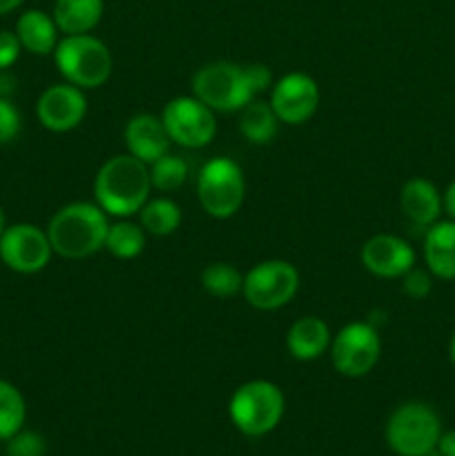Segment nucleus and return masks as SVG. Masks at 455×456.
Returning a JSON list of instances; mask_svg holds the SVG:
<instances>
[{
  "label": "nucleus",
  "mask_w": 455,
  "mask_h": 456,
  "mask_svg": "<svg viewBox=\"0 0 455 456\" xmlns=\"http://www.w3.org/2000/svg\"><path fill=\"white\" fill-rule=\"evenodd\" d=\"M150 167L132 154L107 159L94 178V199L107 216L128 218L150 199Z\"/></svg>",
  "instance_id": "1"
},
{
  "label": "nucleus",
  "mask_w": 455,
  "mask_h": 456,
  "mask_svg": "<svg viewBox=\"0 0 455 456\" xmlns=\"http://www.w3.org/2000/svg\"><path fill=\"white\" fill-rule=\"evenodd\" d=\"M107 230H110V221L98 203L76 200V203L62 205L49 218L47 236L54 254L70 261H80L105 248Z\"/></svg>",
  "instance_id": "2"
},
{
  "label": "nucleus",
  "mask_w": 455,
  "mask_h": 456,
  "mask_svg": "<svg viewBox=\"0 0 455 456\" xmlns=\"http://www.w3.org/2000/svg\"><path fill=\"white\" fill-rule=\"evenodd\" d=\"M54 61L65 83L85 89L105 85L112 76V53L101 38L92 34L65 36L54 49Z\"/></svg>",
  "instance_id": "3"
},
{
  "label": "nucleus",
  "mask_w": 455,
  "mask_h": 456,
  "mask_svg": "<svg viewBox=\"0 0 455 456\" xmlns=\"http://www.w3.org/2000/svg\"><path fill=\"white\" fill-rule=\"evenodd\" d=\"M228 412L241 435L263 436L275 430L284 419L285 396L277 383L254 379L236 387Z\"/></svg>",
  "instance_id": "4"
},
{
  "label": "nucleus",
  "mask_w": 455,
  "mask_h": 456,
  "mask_svg": "<svg viewBox=\"0 0 455 456\" xmlns=\"http://www.w3.org/2000/svg\"><path fill=\"white\" fill-rule=\"evenodd\" d=\"M440 436V417L422 401L401 403L388 417L386 444L397 456H428L437 448Z\"/></svg>",
  "instance_id": "5"
},
{
  "label": "nucleus",
  "mask_w": 455,
  "mask_h": 456,
  "mask_svg": "<svg viewBox=\"0 0 455 456\" xmlns=\"http://www.w3.org/2000/svg\"><path fill=\"white\" fill-rule=\"evenodd\" d=\"M196 196L201 208L212 218H230L245 200V176L239 163L228 156L208 160L196 178Z\"/></svg>",
  "instance_id": "6"
},
{
  "label": "nucleus",
  "mask_w": 455,
  "mask_h": 456,
  "mask_svg": "<svg viewBox=\"0 0 455 456\" xmlns=\"http://www.w3.org/2000/svg\"><path fill=\"white\" fill-rule=\"evenodd\" d=\"M192 96L212 111H241L254 94L245 78V67L230 61H214L192 76Z\"/></svg>",
  "instance_id": "7"
},
{
  "label": "nucleus",
  "mask_w": 455,
  "mask_h": 456,
  "mask_svg": "<svg viewBox=\"0 0 455 456\" xmlns=\"http://www.w3.org/2000/svg\"><path fill=\"white\" fill-rule=\"evenodd\" d=\"M299 289V272L293 263L270 258L244 276V297L254 310L272 312L288 305Z\"/></svg>",
  "instance_id": "8"
},
{
  "label": "nucleus",
  "mask_w": 455,
  "mask_h": 456,
  "mask_svg": "<svg viewBox=\"0 0 455 456\" xmlns=\"http://www.w3.org/2000/svg\"><path fill=\"white\" fill-rule=\"evenodd\" d=\"M330 361L335 370L348 379H361L377 365L382 338L375 325L355 321L339 330L330 341Z\"/></svg>",
  "instance_id": "9"
},
{
  "label": "nucleus",
  "mask_w": 455,
  "mask_h": 456,
  "mask_svg": "<svg viewBox=\"0 0 455 456\" xmlns=\"http://www.w3.org/2000/svg\"><path fill=\"white\" fill-rule=\"evenodd\" d=\"M174 145L199 150L210 145L217 134L214 111L196 96H177L163 107L161 114Z\"/></svg>",
  "instance_id": "10"
},
{
  "label": "nucleus",
  "mask_w": 455,
  "mask_h": 456,
  "mask_svg": "<svg viewBox=\"0 0 455 456\" xmlns=\"http://www.w3.org/2000/svg\"><path fill=\"white\" fill-rule=\"evenodd\" d=\"M52 254L47 230H40L34 223L7 225L0 236V261L18 274H36L45 270Z\"/></svg>",
  "instance_id": "11"
},
{
  "label": "nucleus",
  "mask_w": 455,
  "mask_h": 456,
  "mask_svg": "<svg viewBox=\"0 0 455 456\" xmlns=\"http://www.w3.org/2000/svg\"><path fill=\"white\" fill-rule=\"evenodd\" d=\"M270 107L284 125H303L319 107V85L302 71L281 76L270 87Z\"/></svg>",
  "instance_id": "12"
},
{
  "label": "nucleus",
  "mask_w": 455,
  "mask_h": 456,
  "mask_svg": "<svg viewBox=\"0 0 455 456\" xmlns=\"http://www.w3.org/2000/svg\"><path fill=\"white\" fill-rule=\"evenodd\" d=\"M87 114V98L80 87L71 83H58L45 89L36 102V116L49 132H71Z\"/></svg>",
  "instance_id": "13"
},
{
  "label": "nucleus",
  "mask_w": 455,
  "mask_h": 456,
  "mask_svg": "<svg viewBox=\"0 0 455 456\" xmlns=\"http://www.w3.org/2000/svg\"><path fill=\"white\" fill-rule=\"evenodd\" d=\"M361 265L377 279H401L415 267V249L395 234H375L361 245Z\"/></svg>",
  "instance_id": "14"
},
{
  "label": "nucleus",
  "mask_w": 455,
  "mask_h": 456,
  "mask_svg": "<svg viewBox=\"0 0 455 456\" xmlns=\"http://www.w3.org/2000/svg\"><path fill=\"white\" fill-rule=\"evenodd\" d=\"M125 145H128V154L134 159L143 160L145 165H152L165 156L172 147V138H170L168 129H165L161 116L154 114H136L128 120L125 125Z\"/></svg>",
  "instance_id": "15"
},
{
  "label": "nucleus",
  "mask_w": 455,
  "mask_h": 456,
  "mask_svg": "<svg viewBox=\"0 0 455 456\" xmlns=\"http://www.w3.org/2000/svg\"><path fill=\"white\" fill-rule=\"evenodd\" d=\"M400 209L406 221L413 223L415 227H431L433 223L440 221L444 212L442 194L428 178L415 176L404 183L400 191Z\"/></svg>",
  "instance_id": "16"
},
{
  "label": "nucleus",
  "mask_w": 455,
  "mask_h": 456,
  "mask_svg": "<svg viewBox=\"0 0 455 456\" xmlns=\"http://www.w3.org/2000/svg\"><path fill=\"white\" fill-rule=\"evenodd\" d=\"M330 334L328 323L319 316H302L290 325L285 334V347L294 361H315L330 350Z\"/></svg>",
  "instance_id": "17"
},
{
  "label": "nucleus",
  "mask_w": 455,
  "mask_h": 456,
  "mask_svg": "<svg viewBox=\"0 0 455 456\" xmlns=\"http://www.w3.org/2000/svg\"><path fill=\"white\" fill-rule=\"evenodd\" d=\"M424 263L433 279L455 281V221L433 223L424 236Z\"/></svg>",
  "instance_id": "18"
},
{
  "label": "nucleus",
  "mask_w": 455,
  "mask_h": 456,
  "mask_svg": "<svg viewBox=\"0 0 455 456\" xmlns=\"http://www.w3.org/2000/svg\"><path fill=\"white\" fill-rule=\"evenodd\" d=\"M16 36L22 49L34 56H49L58 45V27L54 16L43 9H27L16 20Z\"/></svg>",
  "instance_id": "19"
},
{
  "label": "nucleus",
  "mask_w": 455,
  "mask_h": 456,
  "mask_svg": "<svg viewBox=\"0 0 455 456\" xmlns=\"http://www.w3.org/2000/svg\"><path fill=\"white\" fill-rule=\"evenodd\" d=\"M103 13H105L103 0H56L52 16L58 31L65 36H76L96 29L98 22L103 20Z\"/></svg>",
  "instance_id": "20"
},
{
  "label": "nucleus",
  "mask_w": 455,
  "mask_h": 456,
  "mask_svg": "<svg viewBox=\"0 0 455 456\" xmlns=\"http://www.w3.org/2000/svg\"><path fill=\"white\" fill-rule=\"evenodd\" d=\"M277 129H279V118H277L270 102L254 98V101H250L241 110L239 132L252 145H268V142H272V138L277 136Z\"/></svg>",
  "instance_id": "21"
},
{
  "label": "nucleus",
  "mask_w": 455,
  "mask_h": 456,
  "mask_svg": "<svg viewBox=\"0 0 455 456\" xmlns=\"http://www.w3.org/2000/svg\"><path fill=\"white\" fill-rule=\"evenodd\" d=\"M138 218L145 234L170 236L181 227L183 214L172 199L159 196V199H147V203L138 212Z\"/></svg>",
  "instance_id": "22"
},
{
  "label": "nucleus",
  "mask_w": 455,
  "mask_h": 456,
  "mask_svg": "<svg viewBox=\"0 0 455 456\" xmlns=\"http://www.w3.org/2000/svg\"><path fill=\"white\" fill-rule=\"evenodd\" d=\"M105 249L116 258H136L145 249V230L141 223L132 221H116L110 223V230L105 236Z\"/></svg>",
  "instance_id": "23"
},
{
  "label": "nucleus",
  "mask_w": 455,
  "mask_h": 456,
  "mask_svg": "<svg viewBox=\"0 0 455 456\" xmlns=\"http://www.w3.org/2000/svg\"><path fill=\"white\" fill-rule=\"evenodd\" d=\"M27 419V403L13 383L0 379V441L12 439L22 430Z\"/></svg>",
  "instance_id": "24"
},
{
  "label": "nucleus",
  "mask_w": 455,
  "mask_h": 456,
  "mask_svg": "<svg viewBox=\"0 0 455 456\" xmlns=\"http://www.w3.org/2000/svg\"><path fill=\"white\" fill-rule=\"evenodd\" d=\"M201 285L214 298H232L244 292V274L230 263H212L201 272Z\"/></svg>",
  "instance_id": "25"
},
{
  "label": "nucleus",
  "mask_w": 455,
  "mask_h": 456,
  "mask_svg": "<svg viewBox=\"0 0 455 456\" xmlns=\"http://www.w3.org/2000/svg\"><path fill=\"white\" fill-rule=\"evenodd\" d=\"M150 167V183L154 190L159 191H174L178 187H183V183L187 181V174H190V167H187V160L181 159V156L165 154L161 156L159 160H154Z\"/></svg>",
  "instance_id": "26"
},
{
  "label": "nucleus",
  "mask_w": 455,
  "mask_h": 456,
  "mask_svg": "<svg viewBox=\"0 0 455 456\" xmlns=\"http://www.w3.org/2000/svg\"><path fill=\"white\" fill-rule=\"evenodd\" d=\"M45 439L34 430H21L7 439V456H45Z\"/></svg>",
  "instance_id": "27"
},
{
  "label": "nucleus",
  "mask_w": 455,
  "mask_h": 456,
  "mask_svg": "<svg viewBox=\"0 0 455 456\" xmlns=\"http://www.w3.org/2000/svg\"><path fill=\"white\" fill-rule=\"evenodd\" d=\"M401 289L406 297L422 301L431 294L433 289V274L428 270H419V267H410L404 276H401Z\"/></svg>",
  "instance_id": "28"
},
{
  "label": "nucleus",
  "mask_w": 455,
  "mask_h": 456,
  "mask_svg": "<svg viewBox=\"0 0 455 456\" xmlns=\"http://www.w3.org/2000/svg\"><path fill=\"white\" fill-rule=\"evenodd\" d=\"M22 127V118H21V111L16 110L9 98L0 96V145L4 142H12L13 138L21 134Z\"/></svg>",
  "instance_id": "29"
},
{
  "label": "nucleus",
  "mask_w": 455,
  "mask_h": 456,
  "mask_svg": "<svg viewBox=\"0 0 455 456\" xmlns=\"http://www.w3.org/2000/svg\"><path fill=\"white\" fill-rule=\"evenodd\" d=\"M21 52L22 45L18 40L16 31L0 29V71L12 67L18 61V56H21Z\"/></svg>",
  "instance_id": "30"
},
{
  "label": "nucleus",
  "mask_w": 455,
  "mask_h": 456,
  "mask_svg": "<svg viewBox=\"0 0 455 456\" xmlns=\"http://www.w3.org/2000/svg\"><path fill=\"white\" fill-rule=\"evenodd\" d=\"M245 67V78H248L250 89H252L254 96H261L263 92L272 87V71L266 65H244Z\"/></svg>",
  "instance_id": "31"
},
{
  "label": "nucleus",
  "mask_w": 455,
  "mask_h": 456,
  "mask_svg": "<svg viewBox=\"0 0 455 456\" xmlns=\"http://www.w3.org/2000/svg\"><path fill=\"white\" fill-rule=\"evenodd\" d=\"M437 452L442 456H455V430L442 432L440 441H437Z\"/></svg>",
  "instance_id": "32"
},
{
  "label": "nucleus",
  "mask_w": 455,
  "mask_h": 456,
  "mask_svg": "<svg viewBox=\"0 0 455 456\" xmlns=\"http://www.w3.org/2000/svg\"><path fill=\"white\" fill-rule=\"evenodd\" d=\"M442 203H444V212L449 214L451 221H455V178L449 183L444 194H442Z\"/></svg>",
  "instance_id": "33"
},
{
  "label": "nucleus",
  "mask_w": 455,
  "mask_h": 456,
  "mask_svg": "<svg viewBox=\"0 0 455 456\" xmlns=\"http://www.w3.org/2000/svg\"><path fill=\"white\" fill-rule=\"evenodd\" d=\"M22 3H25V0H0V16L16 12Z\"/></svg>",
  "instance_id": "34"
},
{
  "label": "nucleus",
  "mask_w": 455,
  "mask_h": 456,
  "mask_svg": "<svg viewBox=\"0 0 455 456\" xmlns=\"http://www.w3.org/2000/svg\"><path fill=\"white\" fill-rule=\"evenodd\" d=\"M449 359L455 368V330H453V334H451V341H449Z\"/></svg>",
  "instance_id": "35"
},
{
  "label": "nucleus",
  "mask_w": 455,
  "mask_h": 456,
  "mask_svg": "<svg viewBox=\"0 0 455 456\" xmlns=\"http://www.w3.org/2000/svg\"><path fill=\"white\" fill-rule=\"evenodd\" d=\"M4 227H7V218H4V212H3V208H0V236H3Z\"/></svg>",
  "instance_id": "36"
}]
</instances>
